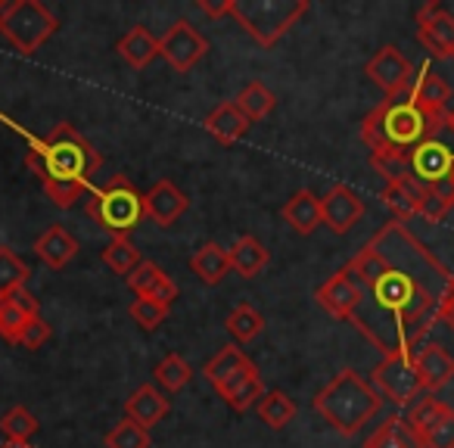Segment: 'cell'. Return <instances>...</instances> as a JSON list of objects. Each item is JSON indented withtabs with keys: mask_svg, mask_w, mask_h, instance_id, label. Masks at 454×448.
Wrapping results in <instances>:
<instances>
[{
	"mask_svg": "<svg viewBox=\"0 0 454 448\" xmlns=\"http://www.w3.org/2000/svg\"><path fill=\"white\" fill-rule=\"evenodd\" d=\"M26 162L41 177V184H82V187H90V181L103 165L100 153L69 122H59L47 138L26 134Z\"/></svg>",
	"mask_w": 454,
	"mask_h": 448,
	"instance_id": "obj_3",
	"label": "cell"
},
{
	"mask_svg": "<svg viewBox=\"0 0 454 448\" xmlns=\"http://www.w3.org/2000/svg\"><path fill=\"white\" fill-rule=\"evenodd\" d=\"M383 405V396L373 389V383H367L358 371L346 367L340 371L315 398L311 408L330 423L340 436H358V429L371 420Z\"/></svg>",
	"mask_w": 454,
	"mask_h": 448,
	"instance_id": "obj_4",
	"label": "cell"
},
{
	"mask_svg": "<svg viewBox=\"0 0 454 448\" xmlns=\"http://www.w3.org/2000/svg\"><path fill=\"white\" fill-rule=\"evenodd\" d=\"M190 271H193L196 278H200L202 284H208V287L221 284V280L227 278V271H231V259H227V249L218 247L215 240L202 243V247L193 253V259H190Z\"/></svg>",
	"mask_w": 454,
	"mask_h": 448,
	"instance_id": "obj_29",
	"label": "cell"
},
{
	"mask_svg": "<svg viewBox=\"0 0 454 448\" xmlns=\"http://www.w3.org/2000/svg\"><path fill=\"white\" fill-rule=\"evenodd\" d=\"M103 442H106V448H153L150 429L134 423L131 417H121V420L109 429Z\"/></svg>",
	"mask_w": 454,
	"mask_h": 448,
	"instance_id": "obj_39",
	"label": "cell"
},
{
	"mask_svg": "<svg viewBox=\"0 0 454 448\" xmlns=\"http://www.w3.org/2000/svg\"><path fill=\"white\" fill-rule=\"evenodd\" d=\"M305 13L309 0H231V16L259 47H274Z\"/></svg>",
	"mask_w": 454,
	"mask_h": 448,
	"instance_id": "obj_6",
	"label": "cell"
},
{
	"mask_svg": "<svg viewBox=\"0 0 454 448\" xmlns=\"http://www.w3.org/2000/svg\"><path fill=\"white\" fill-rule=\"evenodd\" d=\"M364 448H423L420 436L408 423V417L389 414L371 436H367Z\"/></svg>",
	"mask_w": 454,
	"mask_h": 448,
	"instance_id": "obj_27",
	"label": "cell"
},
{
	"mask_svg": "<svg viewBox=\"0 0 454 448\" xmlns=\"http://www.w3.org/2000/svg\"><path fill=\"white\" fill-rule=\"evenodd\" d=\"M383 206L395 215V221H404L408 224L411 218L420 215V200H423V187L408 177V181H398V184H386L383 193H380Z\"/></svg>",
	"mask_w": 454,
	"mask_h": 448,
	"instance_id": "obj_26",
	"label": "cell"
},
{
	"mask_svg": "<svg viewBox=\"0 0 454 448\" xmlns=\"http://www.w3.org/2000/svg\"><path fill=\"white\" fill-rule=\"evenodd\" d=\"M348 271L361 284V303L348 324L383 355L420 349L454 280L433 249L395 218L358 249Z\"/></svg>",
	"mask_w": 454,
	"mask_h": 448,
	"instance_id": "obj_1",
	"label": "cell"
},
{
	"mask_svg": "<svg viewBox=\"0 0 454 448\" xmlns=\"http://www.w3.org/2000/svg\"><path fill=\"white\" fill-rule=\"evenodd\" d=\"M59 20L38 0H13L0 13V35L7 38V44L13 51H20L22 57L41 51L47 41L57 35Z\"/></svg>",
	"mask_w": 454,
	"mask_h": 448,
	"instance_id": "obj_7",
	"label": "cell"
},
{
	"mask_svg": "<svg viewBox=\"0 0 454 448\" xmlns=\"http://www.w3.org/2000/svg\"><path fill=\"white\" fill-rule=\"evenodd\" d=\"M451 184H454V162H451Z\"/></svg>",
	"mask_w": 454,
	"mask_h": 448,
	"instance_id": "obj_48",
	"label": "cell"
},
{
	"mask_svg": "<svg viewBox=\"0 0 454 448\" xmlns=\"http://www.w3.org/2000/svg\"><path fill=\"white\" fill-rule=\"evenodd\" d=\"M200 10L202 13H208V16H231V0H224V4H208V0H200Z\"/></svg>",
	"mask_w": 454,
	"mask_h": 448,
	"instance_id": "obj_45",
	"label": "cell"
},
{
	"mask_svg": "<svg viewBox=\"0 0 454 448\" xmlns=\"http://www.w3.org/2000/svg\"><path fill=\"white\" fill-rule=\"evenodd\" d=\"M414 365H417V373H420L423 389L427 392L442 389V386L451 383V377H454V358L448 355V349L439 346V342H423V346L414 352Z\"/></svg>",
	"mask_w": 454,
	"mask_h": 448,
	"instance_id": "obj_22",
	"label": "cell"
},
{
	"mask_svg": "<svg viewBox=\"0 0 454 448\" xmlns=\"http://www.w3.org/2000/svg\"><path fill=\"white\" fill-rule=\"evenodd\" d=\"M224 327L237 342H253L255 336L262 334V327H265V318L259 315V309H253L249 303H243L227 315Z\"/></svg>",
	"mask_w": 454,
	"mask_h": 448,
	"instance_id": "obj_35",
	"label": "cell"
},
{
	"mask_svg": "<svg viewBox=\"0 0 454 448\" xmlns=\"http://www.w3.org/2000/svg\"><path fill=\"white\" fill-rule=\"evenodd\" d=\"M88 218L97 221L113 237H128L140 221L146 218L144 193L134 187L128 175L109 177L103 187H97L88 200Z\"/></svg>",
	"mask_w": 454,
	"mask_h": 448,
	"instance_id": "obj_5",
	"label": "cell"
},
{
	"mask_svg": "<svg viewBox=\"0 0 454 448\" xmlns=\"http://www.w3.org/2000/svg\"><path fill=\"white\" fill-rule=\"evenodd\" d=\"M408 423L420 436L423 448H454V408L427 392L408 408Z\"/></svg>",
	"mask_w": 454,
	"mask_h": 448,
	"instance_id": "obj_9",
	"label": "cell"
},
{
	"mask_svg": "<svg viewBox=\"0 0 454 448\" xmlns=\"http://www.w3.org/2000/svg\"><path fill=\"white\" fill-rule=\"evenodd\" d=\"M208 53V41L202 32H196L187 20H177L168 26V32L159 38V57L171 66L175 72H190L202 57Z\"/></svg>",
	"mask_w": 454,
	"mask_h": 448,
	"instance_id": "obj_10",
	"label": "cell"
},
{
	"mask_svg": "<svg viewBox=\"0 0 454 448\" xmlns=\"http://www.w3.org/2000/svg\"><path fill=\"white\" fill-rule=\"evenodd\" d=\"M411 162V177H414L420 187H439V184L451 181V162H454V150L445 140L433 138L427 144H420L414 153L408 156Z\"/></svg>",
	"mask_w": 454,
	"mask_h": 448,
	"instance_id": "obj_13",
	"label": "cell"
},
{
	"mask_svg": "<svg viewBox=\"0 0 454 448\" xmlns=\"http://www.w3.org/2000/svg\"><path fill=\"white\" fill-rule=\"evenodd\" d=\"M234 103H237V109H240V113L249 119V125H253V122H262V119H268V115L274 113V106H278V97H274L262 82H249L247 88L240 90V97H237Z\"/></svg>",
	"mask_w": 454,
	"mask_h": 448,
	"instance_id": "obj_32",
	"label": "cell"
},
{
	"mask_svg": "<svg viewBox=\"0 0 454 448\" xmlns=\"http://www.w3.org/2000/svg\"><path fill=\"white\" fill-rule=\"evenodd\" d=\"M202 128H206V131L212 134V138L218 140L221 146H234L237 140H240L243 134L249 131V119L240 113V109H237L234 100H227V103L215 106L212 113L206 115Z\"/></svg>",
	"mask_w": 454,
	"mask_h": 448,
	"instance_id": "obj_24",
	"label": "cell"
},
{
	"mask_svg": "<svg viewBox=\"0 0 454 448\" xmlns=\"http://www.w3.org/2000/svg\"><path fill=\"white\" fill-rule=\"evenodd\" d=\"M35 315H41V305L28 290H13L7 296H0V340L20 346L22 327Z\"/></svg>",
	"mask_w": 454,
	"mask_h": 448,
	"instance_id": "obj_17",
	"label": "cell"
},
{
	"mask_svg": "<svg viewBox=\"0 0 454 448\" xmlns=\"http://www.w3.org/2000/svg\"><path fill=\"white\" fill-rule=\"evenodd\" d=\"M190 377H193V367H190L187 358H184V355H177V352L165 355V358L153 367V380H156L159 389L168 392V396L181 392L184 386L190 383Z\"/></svg>",
	"mask_w": 454,
	"mask_h": 448,
	"instance_id": "obj_31",
	"label": "cell"
},
{
	"mask_svg": "<svg viewBox=\"0 0 454 448\" xmlns=\"http://www.w3.org/2000/svg\"><path fill=\"white\" fill-rule=\"evenodd\" d=\"M103 262H106V268L113 274L128 278V274H131L144 259H140V249L134 247L128 237H113V240L106 243V249H103Z\"/></svg>",
	"mask_w": 454,
	"mask_h": 448,
	"instance_id": "obj_36",
	"label": "cell"
},
{
	"mask_svg": "<svg viewBox=\"0 0 454 448\" xmlns=\"http://www.w3.org/2000/svg\"><path fill=\"white\" fill-rule=\"evenodd\" d=\"M35 253H38V259L44 262L47 268L59 271V268H66L78 255V240L66 228L53 224V228H47L44 234L35 240Z\"/></svg>",
	"mask_w": 454,
	"mask_h": 448,
	"instance_id": "obj_25",
	"label": "cell"
},
{
	"mask_svg": "<svg viewBox=\"0 0 454 448\" xmlns=\"http://www.w3.org/2000/svg\"><path fill=\"white\" fill-rule=\"evenodd\" d=\"M371 380H373V389L383 398H389L392 405H398V408H411L417 398L427 396L423 380L414 365V352L383 355V361L373 367Z\"/></svg>",
	"mask_w": 454,
	"mask_h": 448,
	"instance_id": "obj_8",
	"label": "cell"
},
{
	"mask_svg": "<svg viewBox=\"0 0 454 448\" xmlns=\"http://www.w3.org/2000/svg\"><path fill=\"white\" fill-rule=\"evenodd\" d=\"M168 414V398L156 383H144L131 392V398L125 402V417H131L134 423H140L144 429L156 427L162 417Z\"/></svg>",
	"mask_w": 454,
	"mask_h": 448,
	"instance_id": "obj_23",
	"label": "cell"
},
{
	"mask_svg": "<svg viewBox=\"0 0 454 448\" xmlns=\"http://www.w3.org/2000/svg\"><path fill=\"white\" fill-rule=\"evenodd\" d=\"M442 128H445V119L429 115L404 90L398 97H386L380 106L367 113V119L361 122V140L371 150V156H377V153L411 156L420 144L439 138Z\"/></svg>",
	"mask_w": 454,
	"mask_h": 448,
	"instance_id": "obj_2",
	"label": "cell"
},
{
	"mask_svg": "<svg viewBox=\"0 0 454 448\" xmlns=\"http://www.w3.org/2000/svg\"><path fill=\"white\" fill-rule=\"evenodd\" d=\"M371 165L386 184H398V181H408L411 177V162L408 156H392V153H377L371 156Z\"/></svg>",
	"mask_w": 454,
	"mask_h": 448,
	"instance_id": "obj_40",
	"label": "cell"
},
{
	"mask_svg": "<svg viewBox=\"0 0 454 448\" xmlns=\"http://www.w3.org/2000/svg\"><path fill=\"white\" fill-rule=\"evenodd\" d=\"M4 7H7V4H0V13H4Z\"/></svg>",
	"mask_w": 454,
	"mask_h": 448,
	"instance_id": "obj_49",
	"label": "cell"
},
{
	"mask_svg": "<svg viewBox=\"0 0 454 448\" xmlns=\"http://www.w3.org/2000/svg\"><path fill=\"white\" fill-rule=\"evenodd\" d=\"M190 200L177 184L171 181H156L150 187V193L144 196V208H146V218L156 221L159 228H171L184 212H187Z\"/></svg>",
	"mask_w": 454,
	"mask_h": 448,
	"instance_id": "obj_16",
	"label": "cell"
},
{
	"mask_svg": "<svg viewBox=\"0 0 454 448\" xmlns=\"http://www.w3.org/2000/svg\"><path fill=\"white\" fill-rule=\"evenodd\" d=\"M439 321H445L448 327L454 330V280H451V287H448L445 299H442V309H439Z\"/></svg>",
	"mask_w": 454,
	"mask_h": 448,
	"instance_id": "obj_44",
	"label": "cell"
},
{
	"mask_svg": "<svg viewBox=\"0 0 454 448\" xmlns=\"http://www.w3.org/2000/svg\"><path fill=\"white\" fill-rule=\"evenodd\" d=\"M128 287L137 293V299H153V303L171 309V303L177 299V284L156 265V262H140L131 274H128Z\"/></svg>",
	"mask_w": 454,
	"mask_h": 448,
	"instance_id": "obj_19",
	"label": "cell"
},
{
	"mask_svg": "<svg viewBox=\"0 0 454 448\" xmlns=\"http://www.w3.org/2000/svg\"><path fill=\"white\" fill-rule=\"evenodd\" d=\"M451 13H454V10H451Z\"/></svg>",
	"mask_w": 454,
	"mask_h": 448,
	"instance_id": "obj_50",
	"label": "cell"
},
{
	"mask_svg": "<svg viewBox=\"0 0 454 448\" xmlns=\"http://www.w3.org/2000/svg\"><path fill=\"white\" fill-rule=\"evenodd\" d=\"M408 94H411V100H414L417 106L427 109L429 115H439V119H445V113L451 109V106H448V103H451V84H448L442 75H435L429 63L417 69Z\"/></svg>",
	"mask_w": 454,
	"mask_h": 448,
	"instance_id": "obj_18",
	"label": "cell"
},
{
	"mask_svg": "<svg viewBox=\"0 0 454 448\" xmlns=\"http://www.w3.org/2000/svg\"><path fill=\"white\" fill-rule=\"evenodd\" d=\"M115 51H119V57L125 59L131 69H146V66L159 57V38L146 26H134L131 32L115 44Z\"/></svg>",
	"mask_w": 454,
	"mask_h": 448,
	"instance_id": "obj_28",
	"label": "cell"
},
{
	"mask_svg": "<svg viewBox=\"0 0 454 448\" xmlns=\"http://www.w3.org/2000/svg\"><path fill=\"white\" fill-rule=\"evenodd\" d=\"M321 212H324V224L333 234H348L361 221V215H364V200L348 184H333L321 196Z\"/></svg>",
	"mask_w": 454,
	"mask_h": 448,
	"instance_id": "obj_15",
	"label": "cell"
},
{
	"mask_svg": "<svg viewBox=\"0 0 454 448\" xmlns=\"http://www.w3.org/2000/svg\"><path fill=\"white\" fill-rule=\"evenodd\" d=\"M417 41L433 53V59H454V13L429 0L417 10Z\"/></svg>",
	"mask_w": 454,
	"mask_h": 448,
	"instance_id": "obj_11",
	"label": "cell"
},
{
	"mask_svg": "<svg viewBox=\"0 0 454 448\" xmlns=\"http://www.w3.org/2000/svg\"><path fill=\"white\" fill-rule=\"evenodd\" d=\"M445 128H448V131L454 134V106H451V109H448V113H445Z\"/></svg>",
	"mask_w": 454,
	"mask_h": 448,
	"instance_id": "obj_46",
	"label": "cell"
},
{
	"mask_svg": "<svg viewBox=\"0 0 454 448\" xmlns=\"http://www.w3.org/2000/svg\"><path fill=\"white\" fill-rule=\"evenodd\" d=\"M128 311H131V318L144 330H156L159 324L165 321V315H168V309H165V305H159V303H153V299H134Z\"/></svg>",
	"mask_w": 454,
	"mask_h": 448,
	"instance_id": "obj_41",
	"label": "cell"
},
{
	"mask_svg": "<svg viewBox=\"0 0 454 448\" xmlns=\"http://www.w3.org/2000/svg\"><path fill=\"white\" fill-rule=\"evenodd\" d=\"M47 340H51V327H47L44 318H41V315L28 318V324L22 327L20 346H22V349H28V352H35V349H41Z\"/></svg>",
	"mask_w": 454,
	"mask_h": 448,
	"instance_id": "obj_42",
	"label": "cell"
},
{
	"mask_svg": "<svg viewBox=\"0 0 454 448\" xmlns=\"http://www.w3.org/2000/svg\"><path fill=\"white\" fill-rule=\"evenodd\" d=\"M315 299L327 315L340 318V321H352L355 309H358V303H361V284L346 265V268H340L333 278L317 287Z\"/></svg>",
	"mask_w": 454,
	"mask_h": 448,
	"instance_id": "obj_14",
	"label": "cell"
},
{
	"mask_svg": "<svg viewBox=\"0 0 454 448\" xmlns=\"http://www.w3.org/2000/svg\"><path fill=\"white\" fill-rule=\"evenodd\" d=\"M259 417H262V423H268L271 429H284L286 423L296 417V402H293L284 389H271L262 396Z\"/></svg>",
	"mask_w": 454,
	"mask_h": 448,
	"instance_id": "obj_34",
	"label": "cell"
},
{
	"mask_svg": "<svg viewBox=\"0 0 454 448\" xmlns=\"http://www.w3.org/2000/svg\"><path fill=\"white\" fill-rule=\"evenodd\" d=\"M218 396L224 398L234 411L253 408V405L262 402V396H265V383H262L259 367H255L253 361H247L240 371L231 373V377L224 380V386L218 389Z\"/></svg>",
	"mask_w": 454,
	"mask_h": 448,
	"instance_id": "obj_21",
	"label": "cell"
},
{
	"mask_svg": "<svg viewBox=\"0 0 454 448\" xmlns=\"http://www.w3.org/2000/svg\"><path fill=\"white\" fill-rule=\"evenodd\" d=\"M364 75L371 78V82L377 84L386 97H398V94H404V90L411 88L417 69L395 44H386V47H380L371 59H367Z\"/></svg>",
	"mask_w": 454,
	"mask_h": 448,
	"instance_id": "obj_12",
	"label": "cell"
},
{
	"mask_svg": "<svg viewBox=\"0 0 454 448\" xmlns=\"http://www.w3.org/2000/svg\"><path fill=\"white\" fill-rule=\"evenodd\" d=\"M0 448H28V445H22V442H4Z\"/></svg>",
	"mask_w": 454,
	"mask_h": 448,
	"instance_id": "obj_47",
	"label": "cell"
},
{
	"mask_svg": "<svg viewBox=\"0 0 454 448\" xmlns=\"http://www.w3.org/2000/svg\"><path fill=\"white\" fill-rule=\"evenodd\" d=\"M28 278H32V268L10 247H0V296H7L13 290H26Z\"/></svg>",
	"mask_w": 454,
	"mask_h": 448,
	"instance_id": "obj_37",
	"label": "cell"
},
{
	"mask_svg": "<svg viewBox=\"0 0 454 448\" xmlns=\"http://www.w3.org/2000/svg\"><path fill=\"white\" fill-rule=\"evenodd\" d=\"M448 208H451V202L448 200H442L435 190H429V187H423V200H420V218H427V221H442L448 215Z\"/></svg>",
	"mask_w": 454,
	"mask_h": 448,
	"instance_id": "obj_43",
	"label": "cell"
},
{
	"mask_svg": "<svg viewBox=\"0 0 454 448\" xmlns=\"http://www.w3.org/2000/svg\"><path fill=\"white\" fill-rule=\"evenodd\" d=\"M280 215H284V221L290 224L293 234H299V237L315 234V231L324 224L321 196H317L315 190H309V187L296 190V193L286 200V206L280 208Z\"/></svg>",
	"mask_w": 454,
	"mask_h": 448,
	"instance_id": "obj_20",
	"label": "cell"
},
{
	"mask_svg": "<svg viewBox=\"0 0 454 448\" xmlns=\"http://www.w3.org/2000/svg\"><path fill=\"white\" fill-rule=\"evenodd\" d=\"M247 352L237 346H221V352L215 355V358L206 361V367H202V377L208 380V383L215 386V392L224 386V380L231 377V373H237L243 365H247Z\"/></svg>",
	"mask_w": 454,
	"mask_h": 448,
	"instance_id": "obj_33",
	"label": "cell"
},
{
	"mask_svg": "<svg viewBox=\"0 0 454 448\" xmlns=\"http://www.w3.org/2000/svg\"><path fill=\"white\" fill-rule=\"evenodd\" d=\"M0 433L7 436V442H22V445H28V439L38 433V417L28 408H22V405H16V408H10L7 414L0 417Z\"/></svg>",
	"mask_w": 454,
	"mask_h": 448,
	"instance_id": "obj_38",
	"label": "cell"
},
{
	"mask_svg": "<svg viewBox=\"0 0 454 448\" xmlns=\"http://www.w3.org/2000/svg\"><path fill=\"white\" fill-rule=\"evenodd\" d=\"M227 259H231V271H237L240 278H255L262 268L268 265V249L259 237L247 234L227 249Z\"/></svg>",
	"mask_w": 454,
	"mask_h": 448,
	"instance_id": "obj_30",
	"label": "cell"
}]
</instances>
